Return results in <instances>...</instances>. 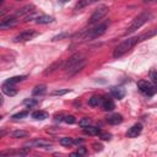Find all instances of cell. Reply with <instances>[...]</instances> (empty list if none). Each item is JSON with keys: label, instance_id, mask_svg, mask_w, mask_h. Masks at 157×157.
<instances>
[{"label": "cell", "instance_id": "cell-40", "mask_svg": "<svg viewBox=\"0 0 157 157\" xmlns=\"http://www.w3.org/2000/svg\"><path fill=\"white\" fill-rule=\"evenodd\" d=\"M152 1H157V0H144V2H152Z\"/></svg>", "mask_w": 157, "mask_h": 157}, {"label": "cell", "instance_id": "cell-8", "mask_svg": "<svg viewBox=\"0 0 157 157\" xmlns=\"http://www.w3.org/2000/svg\"><path fill=\"white\" fill-rule=\"evenodd\" d=\"M18 22V20L16 18V16H9L6 18H2L0 22V28L1 29H9L13 26H16Z\"/></svg>", "mask_w": 157, "mask_h": 157}, {"label": "cell", "instance_id": "cell-26", "mask_svg": "<svg viewBox=\"0 0 157 157\" xmlns=\"http://www.w3.org/2000/svg\"><path fill=\"white\" fill-rule=\"evenodd\" d=\"M12 137L15 139H20V137H27L28 136V132L25 131V130H15L12 134H11Z\"/></svg>", "mask_w": 157, "mask_h": 157}, {"label": "cell", "instance_id": "cell-24", "mask_svg": "<svg viewBox=\"0 0 157 157\" xmlns=\"http://www.w3.org/2000/svg\"><path fill=\"white\" fill-rule=\"evenodd\" d=\"M26 78H27V76H26V75H21V76H13V77H10V78L5 80V81H4V83L15 85V83L21 82V81H23V80H26Z\"/></svg>", "mask_w": 157, "mask_h": 157}, {"label": "cell", "instance_id": "cell-6", "mask_svg": "<svg viewBox=\"0 0 157 157\" xmlns=\"http://www.w3.org/2000/svg\"><path fill=\"white\" fill-rule=\"evenodd\" d=\"M137 88H139L144 94H146V96H153L155 92H156L155 86H153L151 82L146 81V80H140V81L137 82Z\"/></svg>", "mask_w": 157, "mask_h": 157}, {"label": "cell", "instance_id": "cell-2", "mask_svg": "<svg viewBox=\"0 0 157 157\" xmlns=\"http://www.w3.org/2000/svg\"><path fill=\"white\" fill-rule=\"evenodd\" d=\"M139 40H137V37H132V38H128V39H124L120 44H118L113 52V56L114 58H120L123 56L125 53H128L135 44H137Z\"/></svg>", "mask_w": 157, "mask_h": 157}, {"label": "cell", "instance_id": "cell-41", "mask_svg": "<svg viewBox=\"0 0 157 157\" xmlns=\"http://www.w3.org/2000/svg\"><path fill=\"white\" fill-rule=\"evenodd\" d=\"M15 1H23V0H15Z\"/></svg>", "mask_w": 157, "mask_h": 157}, {"label": "cell", "instance_id": "cell-32", "mask_svg": "<svg viewBox=\"0 0 157 157\" xmlns=\"http://www.w3.org/2000/svg\"><path fill=\"white\" fill-rule=\"evenodd\" d=\"M64 121H65L66 124H74V123L76 121V119H75L74 115H65V117H64Z\"/></svg>", "mask_w": 157, "mask_h": 157}, {"label": "cell", "instance_id": "cell-34", "mask_svg": "<svg viewBox=\"0 0 157 157\" xmlns=\"http://www.w3.org/2000/svg\"><path fill=\"white\" fill-rule=\"evenodd\" d=\"M86 148L85 147H78V150H77V152H72L71 155L72 156H82V155H86Z\"/></svg>", "mask_w": 157, "mask_h": 157}, {"label": "cell", "instance_id": "cell-10", "mask_svg": "<svg viewBox=\"0 0 157 157\" xmlns=\"http://www.w3.org/2000/svg\"><path fill=\"white\" fill-rule=\"evenodd\" d=\"M85 65H86V59H83L82 61L75 64L74 66H71V67H69V69H66L67 76H74V75H76L78 71H81V70L85 67Z\"/></svg>", "mask_w": 157, "mask_h": 157}, {"label": "cell", "instance_id": "cell-39", "mask_svg": "<svg viewBox=\"0 0 157 157\" xmlns=\"http://www.w3.org/2000/svg\"><path fill=\"white\" fill-rule=\"evenodd\" d=\"M69 0H59V4H61V5H64V4H66Z\"/></svg>", "mask_w": 157, "mask_h": 157}, {"label": "cell", "instance_id": "cell-17", "mask_svg": "<svg viewBox=\"0 0 157 157\" xmlns=\"http://www.w3.org/2000/svg\"><path fill=\"white\" fill-rule=\"evenodd\" d=\"M53 21H54V18L49 15H40V16L36 17V23H38V25H47Z\"/></svg>", "mask_w": 157, "mask_h": 157}, {"label": "cell", "instance_id": "cell-31", "mask_svg": "<svg viewBox=\"0 0 157 157\" xmlns=\"http://www.w3.org/2000/svg\"><path fill=\"white\" fill-rule=\"evenodd\" d=\"M69 92H71V91L67 90V88H65V90H56V91L53 92V94H54V96H64V94H66V93H69Z\"/></svg>", "mask_w": 157, "mask_h": 157}, {"label": "cell", "instance_id": "cell-7", "mask_svg": "<svg viewBox=\"0 0 157 157\" xmlns=\"http://www.w3.org/2000/svg\"><path fill=\"white\" fill-rule=\"evenodd\" d=\"M85 59V56L82 55V54H80V53H77V54H74L72 56H70L65 63H64V65H63V69H69V67H71V66H74L75 64H77V63H80V61H82Z\"/></svg>", "mask_w": 157, "mask_h": 157}, {"label": "cell", "instance_id": "cell-38", "mask_svg": "<svg viewBox=\"0 0 157 157\" xmlns=\"http://www.w3.org/2000/svg\"><path fill=\"white\" fill-rule=\"evenodd\" d=\"M74 144L75 145H81V144H83V139H75L74 140Z\"/></svg>", "mask_w": 157, "mask_h": 157}, {"label": "cell", "instance_id": "cell-4", "mask_svg": "<svg viewBox=\"0 0 157 157\" xmlns=\"http://www.w3.org/2000/svg\"><path fill=\"white\" fill-rule=\"evenodd\" d=\"M107 12H108V6H105V5H101V6H98V7L94 10V12L91 15L88 23H90V25H94V23H97L99 20H102V18L107 15Z\"/></svg>", "mask_w": 157, "mask_h": 157}, {"label": "cell", "instance_id": "cell-36", "mask_svg": "<svg viewBox=\"0 0 157 157\" xmlns=\"http://www.w3.org/2000/svg\"><path fill=\"white\" fill-rule=\"evenodd\" d=\"M99 135H101V139H103V140H110V137H112V135L107 134V132H101Z\"/></svg>", "mask_w": 157, "mask_h": 157}, {"label": "cell", "instance_id": "cell-35", "mask_svg": "<svg viewBox=\"0 0 157 157\" xmlns=\"http://www.w3.org/2000/svg\"><path fill=\"white\" fill-rule=\"evenodd\" d=\"M67 37H69V33H60V34L53 37L52 40H60V39H63V38H67Z\"/></svg>", "mask_w": 157, "mask_h": 157}, {"label": "cell", "instance_id": "cell-12", "mask_svg": "<svg viewBox=\"0 0 157 157\" xmlns=\"http://www.w3.org/2000/svg\"><path fill=\"white\" fill-rule=\"evenodd\" d=\"M1 91L4 94L9 96V97H13L17 94V90L15 88L13 85H9V83H4L2 82V86H1Z\"/></svg>", "mask_w": 157, "mask_h": 157}, {"label": "cell", "instance_id": "cell-15", "mask_svg": "<svg viewBox=\"0 0 157 157\" xmlns=\"http://www.w3.org/2000/svg\"><path fill=\"white\" fill-rule=\"evenodd\" d=\"M110 94H112L114 98H117V99H121V98H124V96H125V90H124L123 87H112Z\"/></svg>", "mask_w": 157, "mask_h": 157}, {"label": "cell", "instance_id": "cell-20", "mask_svg": "<svg viewBox=\"0 0 157 157\" xmlns=\"http://www.w3.org/2000/svg\"><path fill=\"white\" fill-rule=\"evenodd\" d=\"M103 98H104V97H102V96H92V97L88 99V104H90L91 107H98V105L102 104Z\"/></svg>", "mask_w": 157, "mask_h": 157}, {"label": "cell", "instance_id": "cell-9", "mask_svg": "<svg viewBox=\"0 0 157 157\" xmlns=\"http://www.w3.org/2000/svg\"><path fill=\"white\" fill-rule=\"evenodd\" d=\"M23 146H25V147H28V146H29V147H50V146H52V142H50V141H47V140L37 139V140L26 142Z\"/></svg>", "mask_w": 157, "mask_h": 157}, {"label": "cell", "instance_id": "cell-21", "mask_svg": "<svg viewBox=\"0 0 157 157\" xmlns=\"http://www.w3.org/2000/svg\"><path fill=\"white\" fill-rule=\"evenodd\" d=\"M31 115H32V118L36 119V120H44V119H47V118L49 117V114H48L47 112H44V110H36V112H33Z\"/></svg>", "mask_w": 157, "mask_h": 157}, {"label": "cell", "instance_id": "cell-14", "mask_svg": "<svg viewBox=\"0 0 157 157\" xmlns=\"http://www.w3.org/2000/svg\"><path fill=\"white\" fill-rule=\"evenodd\" d=\"M33 11H34V5L29 4V5H26V6L21 7V9H18L16 11V16H25V15H28V13H31Z\"/></svg>", "mask_w": 157, "mask_h": 157}, {"label": "cell", "instance_id": "cell-22", "mask_svg": "<svg viewBox=\"0 0 157 157\" xmlns=\"http://www.w3.org/2000/svg\"><path fill=\"white\" fill-rule=\"evenodd\" d=\"M64 65V61L63 60H59V61H55L54 64H52L50 66H48L47 67V70L44 71V75H48V74H52L53 71H55L56 69H59L60 66H63Z\"/></svg>", "mask_w": 157, "mask_h": 157}, {"label": "cell", "instance_id": "cell-13", "mask_svg": "<svg viewBox=\"0 0 157 157\" xmlns=\"http://www.w3.org/2000/svg\"><path fill=\"white\" fill-rule=\"evenodd\" d=\"M156 34H157V28H152V29H148L147 32H144L142 34H140L137 37V40L142 42V40H146V39H150V38L155 37Z\"/></svg>", "mask_w": 157, "mask_h": 157}, {"label": "cell", "instance_id": "cell-11", "mask_svg": "<svg viewBox=\"0 0 157 157\" xmlns=\"http://www.w3.org/2000/svg\"><path fill=\"white\" fill-rule=\"evenodd\" d=\"M142 131V125L140 123H136L134 124L128 131H126V136L128 137H137Z\"/></svg>", "mask_w": 157, "mask_h": 157}, {"label": "cell", "instance_id": "cell-19", "mask_svg": "<svg viewBox=\"0 0 157 157\" xmlns=\"http://www.w3.org/2000/svg\"><path fill=\"white\" fill-rule=\"evenodd\" d=\"M47 91V86L44 83H40V85H37L33 90H32V96H42Z\"/></svg>", "mask_w": 157, "mask_h": 157}, {"label": "cell", "instance_id": "cell-29", "mask_svg": "<svg viewBox=\"0 0 157 157\" xmlns=\"http://www.w3.org/2000/svg\"><path fill=\"white\" fill-rule=\"evenodd\" d=\"M91 124V119L90 118H82L80 121H78V125L81 128H85V126H88Z\"/></svg>", "mask_w": 157, "mask_h": 157}, {"label": "cell", "instance_id": "cell-27", "mask_svg": "<svg viewBox=\"0 0 157 157\" xmlns=\"http://www.w3.org/2000/svg\"><path fill=\"white\" fill-rule=\"evenodd\" d=\"M72 144H74V140L69 136H65V137L60 139V145H63V146H71Z\"/></svg>", "mask_w": 157, "mask_h": 157}, {"label": "cell", "instance_id": "cell-33", "mask_svg": "<svg viewBox=\"0 0 157 157\" xmlns=\"http://www.w3.org/2000/svg\"><path fill=\"white\" fill-rule=\"evenodd\" d=\"M150 78L152 80V82L155 85H157V71L156 70H151L150 71Z\"/></svg>", "mask_w": 157, "mask_h": 157}, {"label": "cell", "instance_id": "cell-1", "mask_svg": "<svg viewBox=\"0 0 157 157\" xmlns=\"http://www.w3.org/2000/svg\"><path fill=\"white\" fill-rule=\"evenodd\" d=\"M151 18V12H148V11H145V12H141L140 15H137L134 20H132V22L129 25V27L126 28V31L124 32V36H129V34H131V33H134L136 29H139V28H141L148 20Z\"/></svg>", "mask_w": 157, "mask_h": 157}, {"label": "cell", "instance_id": "cell-25", "mask_svg": "<svg viewBox=\"0 0 157 157\" xmlns=\"http://www.w3.org/2000/svg\"><path fill=\"white\" fill-rule=\"evenodd\" d=\"M96 1H98V0H78V2H77L76 6H75V10H81V9H83V7H86V6L91 5V4H93V2H96Z\"/></svg>", "mask_w": 157, "mask_h": 157}, {"label": "cell", "instance_id": "cell-30", "mask_svg": "<svg viewBox=\"0 0 157 157\" xmlns=\"http://www.w3.org/2000/svg\"><path fill=\"white\" fill-rule=\"evenodd\" d=\"M37 103H38V101H37V99H33V98H27V99L23 101V104H27V105H29V107H33V105H36Z\"/></svg>", "mask_w": 157, "mask_h": 157}, {"label": "cell", "instance_id": "cell-16", "mask_svg": "<svg viewBox=\"0 0 157 157\" xmlns=\"http://www.w3.org/2000/svg\"><path fill=\"white\" fill-rule=\"evenodd\" d=\"M107 121H108L109 124H112V125L120 124V123L123 121V115H121V114H118V113L112 114V115H109V117L107 118Z\"/></svg>", "mask_w": 157, "mask_h": 157}, {"label": "cell", "instance_id": "cell-3", "mask_svg": "<svg viewBox=\"0 0 157 157\" xmlns=\"http://www.w3.org/2000/svg\"><path fill=\"white\" fill-rule=\"evenodd\" d=\"M107 27H108V23H107V22H104V23H101V25L96 26V27H94V28H92V29H88V32H87V34H86L85 39H86V40H90V39H94V38L101 37L102 34H104V33H105Z\"/></svg>", "mask_w": 157, "mask_h": 157}, {"label": "cell", "instance_id": "cell-28", "mask_svg": "<svg viewBox=\"0 0 157 157\" xmlns=\"http://www.w3.org/2000/svg\"><path fill=\"white\" fill-rule=\"evenodd\" d=\"M27 115H28V112H27V110H23V112H18V113L13 114L12 118H13V119H22V118H25V117H27Z\"/></svg>", "mask_w": 157, "mask_h": 157}, {"label": "cell", "instance_id": "cell-37", "mask_svg": "<svg viewBox=\"0 0 157 157\" xmlns=\"http://www.w3.org/2000/svg\"><path fill=\"white\" fill-rule=\"evenodd\" d=\"M92 146H93V148H94L96 151H102V150H103V146H102L101 144H97V142H94Z\"/></svg>", "mask_w": 157, "mask_h": 157}, {"label": "cell", "instance_id": "cell-5", "mask_svg": "<svg viewBox=\"0 0 157 157\" xmlns=\"http://www.w3.org/2000/svg\"><path fill=\"white\" fill-rule=\"evenodd\" d=\"M39 33L36 31V29H25L22 31L21 33H18L15 38H13V42L18 43V42H27V40H31L33 39L34 37H37Z\"/></svg>", "mask_w": 157, "mask_h": 157}, {"label": "cell", "instance_id": "cell-18", "mask_svg": "<svg viewBox=\"0 0 157 157\" xmlns=\"http://www.w3.org/2000/svg\"><path fill=\"white\" fill-rule=\"evenodd\" d=\"M101 105L105 112H110V110H113L115 108V104L110 98H103V102H102Z\"/></svg>", "mask_w": 157, "mask_h": 157}, {"label": "cell", "instance_id": "cell-23", "mask_svg": "<svg viewBox=\"0 0 157 157\" xmlns=\"http://www.w3.org/2000/svg\"><path fill=\"white\" fill-rule=\"evenodd\" d=\"M83 134H86V135H98V134H101V130L97 126L88 125V126L83 128Z\"/></svg>", "mask_w": 157, "mask_h": 157}]
</instances>
